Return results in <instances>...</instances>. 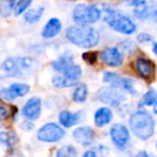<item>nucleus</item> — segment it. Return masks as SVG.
I'll return each mask as SVG.
<instances>
[{
  "mask_svg": "<svg viewBox=\"0 0 157 157\" xmlns=\"http://www.w3.org/2000/svg\"><path fill=\"white\" fill-rule=\"evenodd\" d=\"M110 136L113 144L120 150H124L130 141V133L127 127L122 124H114L110 129Z\"/></svg>",
  "mask_w": 157,
  "mask_h": 157,
  "instance_id": "8",
  "label": "nucleus"
},
{
  "mask_svg": "<svg viewBox=\"0 0 157 157\" xmlns=\"http://www.w3.org/2000/svg\"><path fill=\"white\" fill-rule=\"evenodd\" d=\"M124 1L128 6L135 7V8H138V7H140V6H143L144 3L146 2V0H124Z\"/></svg>",
  "mask_w": 157,
  "mask_h": 157,
  "instance_id": "32",
  "label": "nucleus"
},
{
  "mask_svg": "<svg viewBox=\"0 0 157 157\" xmlns=\"http://www.w3.org/2000/svg\"><path fill=\"white\" fill-rule=\"evenodd\" d=\"M73 138L78 143L82 144L84 146L90 145L94 142L95 139V132L90 127L83 126L78 127L74 130L73 132Z\"/></svg>",
  "mask_w": 157,
  "mask_h": 157,
  "instance_id": "14",
  "label": "nucleus"
},
{
  "mask_svg": "<svg viewBox=\"0 0 157 157\" xmlns=\"http://www.w3.org/2000/svg\"><path fill=\"white\" fill-rule=\"evenodd\" d=\"M138 41L140 43H150V42L153 41V37L148 33H142L138 36Z\"/></svg>",
  "mask_w": 157,
  "mask_h": 157,
  "instance_id": "30",
  "label": "nucleus"
},
{
  "mask_svg": "<svg viewBox=\"0 0 157 157\" xmlns=\"http://www.w3.org/2000/svg\"><path fill=\"white\" fill-rule=\"evenodd\" d=\"M135 157H150V156H148V154L145 152V151H140Z\"/></svg>",
  "mask_w": 157,
  "mask_h": 157,
  "instance_id": "35",
  "label": "nucleus"
},
{
  "mask_svg": "<svg viewBox=\"0 0 157 157\" xmlns=\"http://www.w3.org/2000/svg\"><path fill=\"white\" fill-rule=\"evenodd\" d=\"M63 73L67 78L73 80V81H78V78H81V75H82V69L78 65L71 63V65L68 66V67L63 70Z\"/></svg>",
  "mask_w": 157,
  "mask_h": 157,
  "instance_id": "20",
  "label": "nucleus"
},
{
  "mask_svg": "<svg viewBox=\"0 0 157 157\" xmlns=\"http://www.w3.org/2000/svg\"><path fill=\"white\" fill-rule=\"evenodd\" d=\"M15 0H0V15L2 17H9L14 11Z\"/></svg>",
  "mask_w": 157,
  "mask_h": 157,
  "instance_id": "23",
  "label": "nucleus"
},
{
  "mask_svg": "<svg viewBox=\"0 0 157 157\" xmlns=\"http://www.w3.org/2000/svg\"><path fill=\"white\" fill-rule=\"evenodd\" d=\"M7 115H8L7 109H6L5 107H1V105H0V120H2V118H5Z\"/></svg>",
  "mask_w": 157,
  "mask_h": 157,
  "instance_id": "33",
  "label": "nucleus"
},
{
  "mask_svg": "<svg viewBox=\"0 0 157 157\" xmlns=\"http://www.w3.org/2000/svg\"><path fill=\"white\" fill-rule=\"evenodd\" d=\"M153 110H154V113L157 114V101L154 103V108H153Z\"/></svg>",
  "mask_w": 157,
  "mask_h": 157,
  "instance_id": "37",
  "label": "nucleus"
},
{
  "mask_svg": "<svg viewBox=\"0 0 157 157\" xmlns=\"http://www.w3.org/2000/svg\"><path fill=\"white\" fill-rule=\"evenodd\" d=\"M17 141V138L14 133L10 131H1L0 132V143L6 144L7 146H13Z\"/></svg>",
  "mask_w": 157,
  "mask_h": 157,
  "instance_id": "25",
  "label": "nucleus"
},
{
  "mask_svg": "<svg viewBox=\"0 0 157 157\" xmlns=\"http://www.w3.org/2000/svg\"><path fill=\"white\" fill-rule=\"evenodd\" d=\"M156 148H157V142H156Z\"/></svg>",
  "mask_w": 157,
  "mask_h": 157,
  "instance_id": "38",
  "label": "nucleus"
},
{
  "mask_svg": "<svg viewBox=\"0 0 157 157\" xmlns=\"http://www.w3.org/2000/svg\"><path fill=\"white\" fill-rule=\"evenodd\" d=\"M103 81H105V83H109L110 85H111V87L118 88V90L122 88L123 78L116 73H113V72H105V75H103Z\"/></svg>",
  "mask_w": 157,
  "mask_h": 157,
  "instance_id": "22",
  "label": "nucleus"
},
{
  "mask_svg": "<svg viewBox=\"0 0 157 157\" xmlns=\"http://www.w3.org/2000/svg\"><path fill=\"white\" fill-rule=\"evenodd\" d=\"M58 120H59V123H60L63 127L70 128V127L74 126V125L80 121V115H78V113H73V112L65 110V111H61L60 113H59Z\"/></svg>",
  "mask_w": 157,
  "mask_h": 157,
  "instance_id": "17",
  "label": "nucleus"
},
{
  "mask_svg": "<svg viewBox=\"0 0 157 157\" xmlns=\"http://www.w3.org/2000/svg\"><path fill=\"white\" fill-rule=\"evenodd\" d=\"M112 117H113V113H112L111 109H109L107 107H102L97 110L96 113H95V125L97 127H103L111 122Z\"/></svg>",
  "mask_w": 157,
  "mask_h": 157,
  "instance_id": "16",
  "label": "nucleus"
},
{
  "mask_svg": "<svg viewBox=\"0 0 157 157\" xmlns=\"http://www.w3.org/2000/svg\"><path fill=\"white\" fill-rule=\"evenodd\" d=\"M133 14L139 20H153L157 23V0L145 2L143 6L136 8Z\"/></svg>",
  "mask_w": 157,
  "mask_h": 157,
  "instance_id": "10",
  "label": "nucleus"
},
{
  "mask_svg": "<svg viewBox=\"0 0 157 157\" xmlns=\"http://www.w3.org/2000/svg\"><path fill=\"white\" fill-rule=\"evenodd\" d=\"M61 28H63V24L60 21L57 17H52L44 25L41 31V36L45 39H52L60 33Z\"/></svg>",
  "mask_w": 157,
  "mask_h": 157,
  "instance_id": "15",
  "label": "nucleus"
},
{
  "mask_svg": "<svg viewBox=\"0 0 157 157\" xmlns=\"http://www.w3.org/2000/svg\"><path fill=\"white\" fill-rule=\"evenodd\" d=\"M83 58H84V60H86L88 63H90V65L95 63L97 60V56L95 53H85V54H83Z\"/></svg>",
  "mask_w": 157,
  "mask_h": 157,
  "instance_id": "31",
  "label": "nucleus"
},
{
  "mask_svg": "<svg viewBox=\"0 0 157 157\" xmlns=\"http://www.w3.org/2000/svg\"><path fill=\"white\" fill-rule=\"evenodd\" d=\"M88 90L86 84H80L73 92V100L75 102H84L87 98Z\"/></svg>",
  "mask_w": 157,
  "mask_h": 157,
  "instance_id": "24",
  "label": "nucleus"
},
{
  "mask_svg": "<svg viewBox=\"0 0 157 157\" xmlns=\"http://www.w3.org/2000/svg\"><path fill=\"white\" fill-rule=\"evenodd\" d=\"M57 157H78L76 150L72 145H63L57 151Z\"/></svg>",
  "mask_w": 157,
  "mask_h": 157,
  "instance_id": "26",
  "label": "nucleus"
},
{
  "mask_svg": "<svg viewBox=\"0 0 157 157\" xmlns=\"http://www.w3.org/2000/svg\"><path fill=\"white\" fill-rule=\"evenodd\" d=\"M136 71L142 78L151 82L155 78V65L152 60L144 57H140L135 63Z\"/></svg>",
  "mask_w": 157,
  "mask_h": 157,
  "instance_id": "9",
  "label": "nucleus"
},
{
  "mask_svg": "<svg viewBox=\"0 0 157 157\" xmlns=\"http://www.w3.org/2000/svg\"><path fill=\"white\" fill-rule=\"evenodd\" d=\"M52 83L55 87L57 88H63V87H71L78 84V81H73V80H70L67 78L65 75H55L52 80Z\"/></svg>",
  "mask_w": 157,
  "mask_h": 157,
  "instance_id": "21",
  "label": "nucleus"
},
{
  "mask_svg": "<svg viewBox=\"0 0 157 157\" xmlns=\"http://www.w3.org/2000/svg\"><path fill=\"white\" fill-rule=\"evenodd\" d=\"M73 63V57L71 55H63L52 63V67L56 71H63L68 66Z\"/></svg>",
  "mask_w": 157,
  "mask_h": 157,
  "instance_id": "19",
  "label": "nucleus"
},
{
  "mask_svg": "<svg viewBox=\"0 0 157 157\" xmlns=\"http://www.w3.org/2000/svg\"><path fill=\"white\" fill-rule=\"evenodd\" d=\"M30 90V86L25 83H13L10 87L3 88L0 92V95L3 99L8 101H12L17 97L25 96Z\"/></svg>",
  "mask_w": 157,
  "mask_h": 157,
  "instance_id": "11",
  "label": "nucleus"
},
{
  "mask_svg": "<svg viewBox=\"0 0 157 157\" xmlns=\"http://www.w3.org/2000/svg\"><path fill=\"white\" fill-rule=\"evenodd\" d=\"M101 60L109 67H120L124 61L123 54L117 48H105L101 52Z\"/></svg>",
  "mask_w": 157,
  "mask_h": 157,
  "instance_id": "12",
  "label": "nucleus"
},
{
  "mask_svg": "<svg viewBox=\"0 0 157 157\" xmlns=\"http://www.w3.org/2000/svg\"><path fill=\"white\" fill-rule=\"evenodd\" d=\"M63 137H65V130L59 125L54 124V123H48L38 131V139L46 143L57 142Z\"/></svg>",
  "mask_w": 157,
  "mask_h": 157,
  "instance_id": "6",
  "label": "nucleus"
},
{
  "mask_svg": "<svg viewBox=\"0 0 157 157\" xmlns=\"http://www.w3.org/2000/svg\"><path fill=\"white\" fill-rule=\"evenodd\" d=\"M41 114V99L39 97H31L23 107V115L30 121H36Z\"/></svg>",
  "mask_w": 157,
  "mask_h": 157,
  "instance_id": "13",
  "label": "nucleus"
},
{
  "mask_svg": "<svg viewBox=\"0 0 157 157\" xmlns=\"http://www.w3.org/2000/svg\"><path fill=\"white\" fill-rule=\"evenodd\" d=\"M82 157H97V155H96V153H95L94 151L90 150V151H86Z\"/></svg>",
  "mask_w": 157,
  "mask_h": 157,
  "instance_id": "34",
  "label": "nucleus"
},
{
  "mask_svg": "<svg viewBox=\"0 0 157 157\" xmlns=\"http://www.w3.org/2000/svg\"><path fill=\"white\" fill-rule=\"evenodd\" d=\"M66 38L69 42L83 48H90L99 43V33L90 26L74 25L66 29Z\"/></svg>",
  "mask_w": 157,
  "mask_h": 157,
  "instance_id": "2",
  "label": "nucleus"
},
{
  "mask_svg": "<svg viewBox=\"0 0 157 157\" xmlns=\"http://www.w3.org/2000/svg\"><path fill=\"white\" fill-rule=\"evenodd\" d=\"M44 11V7H38V8H33V9H28L24 14V20L25 22L29 23V24H35V23L39 22L41 20L42 15H43Z\"/></svg>",
  "mask_w": 157,
  "mask_h": 157,
  "instance_id": "18",
  "label": "nucleus"
},
{
  "mask_svg": "<svg viewBox=\"0 0 157 157\" xmlns=\"http://www.w3.org/2000/svg\"><path fill=\"white\" fill-rule=\"evenodd\" d=\"M130 129L136 137L141 140H147L154 135L155 122L146 111H137L129 118Z\"/></svg>",
  "mask_w": 157,
  "mask_h": 157,
  "instance_id": "4",
  "label": "nucleus"
},
{
  "mask_svg": "<svg viewBox=\"0 0 157 157\" xmlns=\"http://www.w3.org/2000/svg\"><path fill=\"white\" fill-rule=\"evenodd\" d=\"M72 17L76 25L88 26L97 23L101 17V10L94 5H80L75 6L72 12Z\"/></svg>",
  "mask_w": 157,
  "mask_h": 157,
  "instance_id": "5",
  "label": "nucleus"
},
{
  "mask_svg": "<svg viewBox=\"0 0 157 157\" xmlns=\"http://www.w3.org/2000/svg\"><path fill=\"white\" fill-rule=\"evenodd\" d=\"M122 88L126 90V92H128L129 94H132V95L137 94L138 90H139L136 88V82L128 78H123Z\"/></svg>",
  "mask_w": 157,
  "mask_h": 157,
  "instance_id": "29",
  "label": "nucleus"
},
{
  "mask_svg": "<svg viewBox=\"0 0 157 157\" xmlns=\"http://www.w3.org/2000/svg\"><path fill=\"white\" fill-rule=\"evenodd\" d=\"M37 63L29 57H9L0 65V78H22L33 73Z\"/></svg>",
  "mask_w": 157,
  "mask_h": 157,
  "instance_id": "1",
  "label": "nucleus"
},
{
  "mask_svg": "<svg viewBox=\"0 0 157 157\" xmlns=\"http://www.w3.org/2000/svg\"><path fill=\"white\" fill-rule=\"evenodd\" d=\"M153 52H154L155 54L157 55V42H156V43L154 44V46H153Z\"/></svg>",
  "mask_w": 157,
  "mask_h": 157,
  "instance_id": "36",
  "label": "nucleus"
},
{
  "mask_svg": "<svg viewBox=\"0 0 157 157\" xmlns=\"http://www.w3.org/2000/svg\"><path fill=\"white\" fill-rule=\"evenodd\" d=\"M156 101H157V93L153 88H150L143 95V98H142V102L145 105H153Z\"/></svg>",
  "mask_w": 157,
  "mask_h": 157,
  "instance_id": "28",
  "label": "nucleus"
},
{
  "mask_svg": "<svg viewBox=\"0 0 157 157\" xmlns=\"http://www.w3.org/2000/svg\"><path fill=\"white\" fill-rule=\"evenodd\" d=\"M33 0H17L15 3V8H14V13L16 16L21 15V14L25 13L30 7Z\"/></svg>",
  "mask_w": 157,
  "mask_h": 157,
  "instance_id": "27",
  "label": "nucleus"
},
{
  "mask_svg": "<svg viewBox=\"0 0 157 157\" xmlns=\"http://www.w3.org/2000/svg\"><path fill=\"white\" fill-rule=\"evenodd\" d=\"M97 97L101 102L111 107H118L125 100V96L122 94V92H120L118 88H114L111 86L100 88L97 93Z\"/></svg>",
  "mask_w": 157,
  "mask_h": 157,
  "instance_id": "7",
  "label": "nucleus"
},
{
  "mask_svg": "<svg viewBox=\"0 0 157 157\" xmlns=\"http://www.w3.org/2000/svg\"><path fill=\"white\" fill-rule=\"evenodd\" d=\"M101 16L110 28L123 35H132L137 30V26L133 23V21L128 15L118 10L108 7L103 8V10L101 11Z\"/></svg>",
  "mask_w": 157,
  "mask_h": 157,
  "instance_id": "3",
  "label": "nucleus"
}]
</instances>
